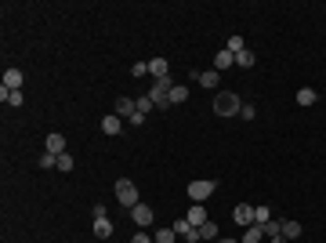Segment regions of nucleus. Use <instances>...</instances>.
I'll list each match as a JSON object with an SVG mask.
<instances>
[{"mask_svg":"<svg viewBox=\"0 0 326 243\" xmlns=\"http://www.w3.org/2000/svg\"><path fill=\"white\" fill-rule=\"evenodd\" d=\"M243 109V102H239V95H232V91H221L218 98H214V113L218 116H236Z\"/></svg>","mask_w":326,"mask_h":243,"instance_id":"obj_1","label":"nucleus"},{"mask_svg":"<svg viewBox=\"0 0 326 243\" xmlns=\"http://www.w3.org/2000/svg\"><path fill=\"white\" fill-rule=\"evenodd\" d=\"M116 200H120L124 207H134V204H142V200H138V185H134L131 178H120V182H116Z\"/></svg>","mask_w":326,"mask_h":243,"instance_id":"obj_2","label":"nucleus"},{"mask_svg":"<svg viewBox=\"0 0 326 243\" xmlns=\"http://www.w3.org/2000/svg\"><path fill=\"white\" fill-rule=\"evenodd\" d=\"M214 189H218L214 182H207V178H196V182L189 185V196H192V204H203V200H207Z\"/></svg>","mask_w":326,"mask_h":243,"instance_id":"obj_3","label":"nucleus"},{"mask_svg":"<svg viewBox=\"0 0 326 243\" xmlns=\"http://www.w3.org/2000/svg\"><path fill=\"white\" fill-rule=\"evenodd\" d=\"M95 236H98V239H109V236H112V222L105 218V207H102V204L95 207Z\"/></svg>","mask_w":326,"mask_h":243,"instance_id":"obj_4","label":"nucleus"},{"mask_svg":"<svg viewBox=\"0 0 326 243\" xmlns=\"http://www.w3.org/2000/svg\"><path fill=\"white\" fill-rule=\"evenodd\" d=\"M232 222H236V225H243V229H250V225H254V207H250V204H236Z\"/></svg>","mask_w":326,"mask_h":243,"instance_id":"obj_5","label":"nucleus"},{"mask_svg":"<svg viewBox=\"0 0 326 243\" xmlns=\"http://www.w3.org/2000/svg\"><path fill=\"white\" fill-rule=\"evenodd\" d=\"M131 218H134V225H138V229H145V225H152V218H156V214H152V207H149V204H134V207H131Z\"/></svg>","mask_w":326,"mask_h":243,"instance_id":"obj_6","label":"nucleus"},{"mask_svg":"<svg viewBox=\"0 0 326 243\" xmlns=\"http://www.w3.org/2000/svg\"><path fill=\"white\" fill-rule=\"evenodd\" d=\"M112 113H116L120 120H131V116L138 113V102H131V98H116V105H112Z\"/></svg>","mask_w":326,"mask_h":243,"instance_id":"obj_7","label":"nucleus"},{"mask_svg":"<svg viewBox=\"0 0 326 243\" xmlns=\"http://www.w3.org/2000/svg\"><path fill=\"white\" fill-rule=\"evenodd\" d=\"M102 131H105V135H112V138H116V135H120V131H124V120H120V116H116V113H109V116H105V120H102Z\"/></svg>","mask_w":326,"mask_h":243,"instance_id":"obj_8","label":"nucleus"},{"mask_svg":"<svg viewBox=\"0 0 326 243\" xmlns=\"http://www.w3.org/2000/svg\"><path fill=\"white\" fill-rule=\"evenodd\" d=\"M44 145H48V152H55V156H62V152H65V135H58V131H51Z\"/></svg>","mask_w":326,"mask_h":243,"instance_id":"obj_9","label":"nucleus"},{"mask_svg":"<svg viewBox=\"0 0 326 243\" xmlns=\"http://www.w3.org/2000/svg\"><path fill=\"white\" fill-rule=\"evenodd\" d=\"M22 80H26L22 69H8V73H4V87H8V91H22Z\"/></svg>","mask_w":326,"mask_h":243,"instance_id":"obj_10","label":"nucleus"},{"mask_svg":"<svg viewBox=\"0 0 326 243\" xmlns=\"http://www.w3.org/2000/svg\"><path fill=\"white\" fill-rule=\"evenodd\" d=\"M189 222H192V229H199V225H207L211 218H207V211H203V204H192V211L185 214Z\"/></svg>","mask_w":326,"mask_h":243,"instance_id":"obj_11","label":"nucleus"},{"mask_svg":"<svg viewBox=\"0 0 326 243\" xmlns=\"http://www.w3.org/2000/svg\"><path fill=\"white\" fill-rule=\"evenodd\" d=\"M236 65V55L228 51V48H221L218 55H214V69H232Z\"/></svg>","mask_w":326,"mask_h":243,"instance_id":"obj_12","label":"nucleus"},{"mask_svg":"<svg viewBox=\"0 0 326 243\" xmlns=\"http://www.w3.org/2000/svg\"><path fill=\"white\" fill-rule=\"evenodd\" d=\"M199 84L207 87V91H214V87L221 84V76H218V69H207V73H199Z\"/></svg>","mask_w":326,"mask_h":243,"instance_id":"obj_13","label":"nucleus"},{"mask_svg":"<svg viewBox=\"0 0 326 243\" xmlns=\"http://www.w3.org/2000/svg\"><path fill=\"white\" fill-rule=\"evenodd\" d=\"M167 69H171V65H167V58H152V62H149V73H152L156 80H159V76H171Z\"/></svg>","mask_w":326,"mask_h":243,"instance_id":"obj_14","label":"nucleus"},{"mask_svg":"<svg viewBox=\"0 0 326 243\" xmlns=\"http://www.w3.org/2000/svg\"><path fill=\"white\" fill-rule=\"evenodd\" d=\"M254 62H258V55H254V51H250V48H247V51H239V55H236V65H239V69H250V65H254Z\"/></svg>","mask_w":326,"mask_h":243,"instance_id":"obj_15","label":"nucleus"},{"mask_svg":"<svg viewBox=\"0 0 326 243\" xmlns=\"http://www.w3.org/2000/svg\"><path fill=\"white\" fill-rule=\"evenodd\" d=\"M0 98H4L8 105H22V102H26V95H22V91H8V87H0Z\"/></svg>","mask_w":326,"mask_h":243,"instance_id":"obj_16","label":"nucleus"},{"mask_svg":"<svg viewBox=\"0 0 326 243\" xmlns=\"http://www.w3.org/2000/svg\"><path fill=\"white\" fill-rule=\"evenodd\" d=\"M261 239H265V229L261 225H250L247 232H243V243H261Z\"/></svg>","mask_w":326,"mask_h":243,"instance_id":"obj_17","label":"nucleus"},{"mask_svg":"<svg viewBox=\"0 0 326 243\" xmlns=\"http://www.w3.org/2000/svg\"><path fill=\"white\" fill-rule=\"evenodd\" d=\"M196 232H199V239H218V222H207V225H199Z\"/></svg>","mask_w":326,"mask_h":243,"instance_id":"obj_18","label":"nucleus"},{"mask_svg":"<svg viewBox=\"0 0 326 243\" xmlns=\"http://www.w3.org/2000/svg\"><path fill=\"white\" fill-rule=\"evenodd\" d=\"M315 98H319V95H315L312 87H301V91H297V105H315Z\"/></svg>","mask_w":326,"mask_h":243,"instance_id":"obj_19","label":"nucleus"},{"mask_svg":"<svg viewBox=\"0 0 326 243\" xmlns=\"http://www.w3.org/2000/svg\"><path fill=\"white\" fill-rule=\"evenodd\" d=\"M36 164L44 167V171H51V167H58V156L55 152H44V156H36Z\"/></svg>","mask_w":326,"mask_h":243,"instance_id":"obj_20","label":"nucleus"},{"mask_svg":"<svg viewBox=\"0 0 326 243\" xmlns=\"http://www.w3.org/2000/svg\"><path fill=\"white\" fill-rule=\"evenodd\" d=\"M185 98H189V87L185 84H174V91L167 95V102H185Z\"/></svg>","mask_w":326,"mask_h":243,"instance_id":"obj_21","label":"nucleus"},{"mask_svg":"<svg viewBox=\"0 0 326 243\" xmlns=\"http://www.w3.org/2000/svg\"><path fill=\"white\" fill-rule=\"evenodd\" d=\"M272 222V211L268 207H254V225H268Z\"/></svg>","mask_w":326,"mask_h":243,"instance_id":"obj_22","label":"nucleus"},{"mask_svg":"<svg viewBox=\"0 0 326 243\" xmlns=\"http://www.w3.org/2000/svg\"><path fill=\"white\" fill-rule=\"evenodd\" d=\"M283 236H287V239H297V236H301V225H297V222H283Z\"/></svg>","mask_w":326,"mask_h":243,"instance_id":"obj_23","label":"nucleus"},{"mask_svg":"<svg viewBox=\"0 0 326 243\" xmlns=\"http://www.w3.org/2000/svg\"><path fill=\"white\" fill-rule=\"evenodd\" d=\"M228 51H232V55L247 51V40H243V36H228Z\"/></svg>","mask_w":326,"mask_h":243,"instance_id":"obj_24","label":"nucleus"},{"mask_svg":"<svg viewBox=\"0 0 326 243\" xmlns=\"http://www.w3.org/2000/svg\"><path fill=\"white\" fill-rule=\"evenodd\" d=\"M171 229H174L178 236H189V232H192V222H189V218H178V222H174Z\"/></svg>","mask_w":326,"mask_h":243,"instance_id":"obj_25","label":"nucleus"},{"mask_svg":"<svg viewBox=\"0 0 326 243\" xmlns=\"http://www.w3.org/2000/svg\"><path fill=\"white\" fill-rule=\"evenodd\" d=\"M174 239H178L174 229H159V232H156V243H174Z\"/></svg>","mask_w":326,"mask_h":243,"instance_id":"obj_26","label":"nucleus"},{"mask_svg":"<svg viewBox=\"0 0 326 243\" xmlns=\"http://www.w3.org/2000/svg\"><path fill=\"white\" fill-rule=\"evenodd\" d=\"M58 171H65V174L73 171V156H69V152H62V156H58Z\"/></svg>","mask_w":326,"mask_h":243,"instance_id":"obj_27","label":"nucleus"},{"mask_svg":"<svg viewBox=\"0 0 326 243\" xmlns=\"http://www.w3.org/2000/svg\"><path fill=\"white\" fill-rule=\"evenodd\" d=\"M145 73H149V62H134L131 65V76H145Z\"/></svg>","mask_w":326,"mask_h":243,"instance_id":"obj_28","label":"nucleus"},{"mask_svg":"<svg viewBox=\"0 0 326 243\" xmlns=\"http://www.w3.org/2000/svg\"><path fill=\"white\" fill-rule=\"evenodd\" d=\"M149 109H152V98H149V95H145V98H138V113H142V116H149Z\"/></svg>","mask_w":326,"mask_h":243,"instance_id":"obj_29","label":"nucleus"},{"mask_svg":"<svg viewBox=\"0 0 326 243\" xmlns=\"http://www.w3.org/2000/svg\"><path fill=\"white\" fill-rule=\"evenodd\" d=\"M239 113H243V120H254V116H258V109H254L250 102H243V109H239Z\"/></svg>","mask_w":326,"mask_h":243,"instance_id":"obj_30","label":"nucleus"},{"mask_svg":"<svg viewBox=\"0 0 326 243\" xmlns=\"http://www.w3.org/2000/svg\"><path fill=\"white\" fill-rule=\"evenodd\" d=\"M131 243H152V239H149V232H138V236H134Z\"/></svg>","mask_w":326,"mask_h":243,"instance_id":"obj_31","label":"nucleus"},{"mask_svg":"<svg viewBox=\"0 0 326 243\" xmlns=\"http://www.w3.org/2000/svg\"><path fill=\"white\" fill-rule=\"evenodd\" d=\"M268 243H290V239H287V236H283V232H279V236H272Z\"/></svg>","mask_w":326,"mask_h":243,"instance_id":"obj_32","label":"nucleus"},{"mask_svg":"<svg viewBox=\"0 0 326 243\" xmlns=\"http://www.w3.org/2000/svg\"><path fill=\"white\" fill-rule=\"evenodd\" d=\"M218 243H239V239H218Z\"/></svg>","mask_w":326,"mask_h":243,"instance_id":"obj_33","label":"nucleus"}]
</instances>
